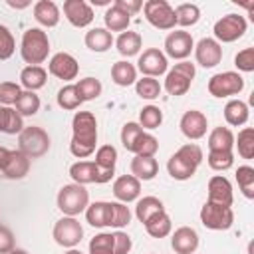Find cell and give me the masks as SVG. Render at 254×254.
Segmentation results:
<instances>
[{"instance_id":"obj_1","label":"cell","mask_w":254,"mask_h":254,"mask_svg":"<svg viewBox=\"0 0 254 254\" xmlns=\"http://www.w3.org/2000/svg\"><path fill=\"white\" fill-rule=\"evenodd\" d=\"M71 143L69 151L77 159H87L95 153L97 145V119L91 111H77L71 119Z\"/></svg>"},{"instance_id":"obj_2","label":"cell","mask_w":254,"mask_h":254,"mask_svg":"<svg viewBox=\"0 0 254 254\" xmlns=\"http://www.w3.org/2000/svg\"><path fill=\"white\" fill-rule=\"evenodd\" d=\"M202 163V149L194 143H187L177 149V153L171 155L167 161V171L175 181H187L190 179L198 165Z\"/></svg>"},{"instance_id":"obj_3","label":"cell","mask_w":254,"mask_h":254,"mask_svg":"<svg viewBox=\"0 0 254 254\" xmlns=\"http://www.w3.org/2000/svg\"><path fill=\"white\" fill-rule=\"evenodd\" d=\"M50 54V40L42 28H28L22 34L20 42V56L28 65H40L48 60Z\"/></svg>"},{"instance_id":"obj_4","label":"cell","mask_w":254,"mask_h":254,"mask_svg":"<svg viewBox=\"0 0 254 254\" xmlns=\"http://www.w3.org/2000/svg\"><path fill=\"white\" fill-rule=\"evenodd\" d=\"M58 208L64 212V216H77L79 212H85L87 204H89V192L83 185L71 183V185H64L58 192Z\"/></svg>"},{"instance_id":"obj_5","label":"cell","mask_w":254,"mask_h":254,"mask_svg":"<svg viewBox=\"0 0 254 254\" xmlns=\"http://www.w3.org/2000/svg\"><path fill=\"white\" fill-rule=\"evenodd\" d=\"M18 149L28 159H40L50 151V135L38 125L24 127L18 135Z\"/></svg>"},{"instance_id":"obj_6","label":"cell","mask_w":254,"mask_h":254,"mask_svg":"<svg viewBox=\"0 0 254 254\" xmlns=\"http://www.w3.org/2000/svg\"><path fill=\"white\" fill-rule=\"evenodd\" d=\"M194 64L190 62H179L175 64L169 71H167V77H165V89L169 95H185L189 89H190V83L194 79Z\"/></svg>"},{"instance_id":"obj_7","label":"cell","mask_w":254,"mask_h":254,"mask_svg":"<svg viewBox=\"0 0 254 254\" xmlns=\"http://www.w3.org/2000/svg\"><path fill=\"white\" fill-rule=\"evenodd\" d=\"M143 14L147 22L157 30H173L177 26L175 10L167 0H147L143 4Z\"/></svg>"},{"instance_id":"obj_8","label":"cell","mask_w":254,"mask_h":254,"mask_svg":"<svg viewBox=\"0 0 254 254\" xmlns=\"http://www.w3.org/2000/svg\"><path fill=\"white\" fill-rule=\"evenodd\" d=\"M200 222L208 230H228L234 222L232 206H222L206 200L200 208Z\"/></svg>"},{"instance_id":"obj_9","label":"cell","mask_w":254,"mask_h":254,"mask_svg":"<svg viewBox=\"0 0 254 254\" xmlns=\"http://www.w3.org/2000/svg\"><path fill=\"white\" fill-rule=\"evenodd\" d=\"M244 89V77L238 71H222L208 79V93L212 97L238 95Z\"/></svg>"},{"instance_id":"obj_10","label":"cell","mask_w":254,"mask_h":254,"mask_svg":"<svg viewBox=\"0 0 254 254\" xmlns=\"http://www.w3.org/2000/svg\"><path fill=\"white\" fill-rule=\"evenodd\" d=\"M52 236L64 248H75L83 238V228L75 216H64L54 224Z\"/></svg>"},{"instance_id":"obj_11","label":"cell","mask_w":254,"mask_h":254,"mask_svg":"<svg viewBox=\"0 0 254 254\" xmlns=\"http://www.w3.org/2000/svg\"><path fill=\"white\" fill-rule=\"evenodd\" d=\"M246 32V20L240 14H226L214 24V40L220 44H230L242 38Z\"/></svg>"},{"instance_id":"obj_12","label":"cell","mask_w":254,"mask_h":254,"mask_svg":"<svg viewBox=\"0 0 254 254\" xmlns=\"http://www.w3.org/2000/svg\"><path fill=\"white\" fill-rule=\"evenodd\" d=\"M167 67H169L167 56L159 48H147L137 60V69L145 77H159L167 73Z\"/></svg>"},{"instance_id":"obj_13","label":"cell","mask_w":254,"mask_h":254,"mask_svg":"<svg viewBox=\"0 0 254 254\" xmlns=\"http://www.w3.org/2000/svg\"><path fill=\"white\" fill-rule=\"evenodd\" d=\"M192 50H194L192 36L189 32H185V30L169 32V36L165 38V54L169 58H173V60L185 62V58H189Z\"/></svg>"},{"instance_id":"obj_14","label":"cell","mask_w":254,"mask_h":254,"mask_svg":"<svg viewBox=\"0 0 254 254\" xmlns=\"http://www.w3.org/2000/svg\"><path fill=\"white\" fill-rule=\"evenodd\" d=\"M48 71L58 77V79H64V81H71L77 77L79 73V64L77 60L71 56V54H65V52H58L52 56L50 64H48Z\"/></svg>"},{"instance_id":"obj_15","label":"cell","mask_w":254,"mask_h":254,"mask_svg":"<svg viewBox=\"0 0 254 254\" xmlns=\"http://www.w3.org/2000/svg\"><path fill=\"white\" fill-rule=\"evenodd\" d=\"M95 169H97V177L95 183L103 185L107 181H111V177L115 175V163H117V149L113 145H101L95 151Z\"/></svg>"},{"instance_id":"obj_16","label":"cell","mask_w":254,"mask_h":254,"mask_svg":"<svg viewBox=\"0 0 254 254\" xmlns=\"http://www.w3.org/2000/svg\"><path fill=\"white\" fill-rule=\"evenodd\" d=\"M181 133L190 139V141H196V139H202L206 135V127H208V121H206V115L202 111H196V109H189L183 113L181 117Z\"/></svg>"},{"instance_id":"obj_17","label":"cell","mask_w":254,"mask_h":254,"mask_svg":"<svg viewBox=\"0 0 254 254\" xmlns=\"http://www.w3.org/2000/svg\"><path fill=\"white\" fill-rule=\"evenodd\" d=\"M64 14L67 22L75 28H85L93 22V10L85 0H65L64 2Z\"/></svg>"},{"instance_id":"obj_18","label":"cell","mask_w":254,"mask_h":254,"mask_svg":"<svg viewBox=\"0 0 254 254\" xmlns=\"http://www.w3.org/2000/svg\"><path fill=\"white\" fill-rule=\"evenodd\" d=\"M194 58L196 64L202 67H214L222 60V46L214 38H202L194 46Z\"/></svg>"},{"instance_id":"obj_19","label":"cell","mask_w":254,"mask_h":254,"mask_svg":"<svg viewBox=\"0 0 254 254\" xmlns=\"http://www.w3.org/2000/svg\"><path fill=\"white\" fill-rule=\"evenodd\" d=\"M113 194L117 202H123V204L133 202L141 194V181L135 179L133 175H121L113 183Z\"/></svg>"},{"instance_id":"obj_20","label":"cell","mask_w":254,"mask_h":254,"mask_svg":"<svg viewBox=\"0 0 254 254\" xmlns=\"http://www.w3.org/2000/svg\"><path fill=\"white\" fill-rule=\"evenodd\" d=\"M208 202H214V204H222V206H232V185L226 177L222 175H214L210 181H208Z\"/></svg>"},{"instance_id":"obj_21","label":"cell","mask_w":254,"mask_h":254,"mask_svg":"<svg viewBox=\"0 0 254 254\" xmlns=\"http://www.w3.org/2000/svg\"><path fill=\"white\" fill-rule=\"evenodd\" d=\"M171 246L177 254H194L198 248V234L190 226H181L171 236Z\"/></svg>"},{"instance_id":"obj_22","label":"cell","mask_w":254,"mask_h":254,"mask_svg":"<svg viewBox=\"0 0 254 254\" xmlns=\"http://www.w3.org/2000/svg\"><path fill=\"white\" fill-rule=\"evenodd\" d=\"M30 171V159L20 151V149H10V159L4 167V177L10 181H18L24 179Z\"/></svg>"},{"instance_id":"obj_23","label":"cell","mask_w":254,"mask_h":254,"mask_svg":"<svg viewBox=\"0 0 254 254\" xmlns=\"http://www.w3.org/2000/svg\"><path fill=\"white\" fill-rule=\"evenodd\" d=\"M34 18L44 28H54L60 22V8L52 0H40L34 4Z\"/></svg>"},{"instance_id":"obj_24","label":"cell","mask_w":254,"mask_h":254,"mask_svg":"<svg viewBox=\"0 0 254 254\" xmlns=\"http://www.w3.org/2000/svg\"><path fill=\"white\" fill-rule=\"evenodd\" d=\"M159 173V163L155 157H133L131 159V175L139 181H151Z\"/></svg>"},{"instance_id":"obj_25","label":"cell","mask_w":254,"mask_h":254,"mask_svg":"<svg viewBox=\"0 0 254 254\" xmlns=\"http://www.w3.org/2000/svg\"><path fill=\"white\" fill-rule=\"evenodd\" d=\"M111 79L119 87H129L137 81V67L133 64H129L127 60L115 62L111 65Z\"/></svg>"},{"instance_id":"obj_26","label":"cell","mask_w":254,"mask_h":254,"mask_svg":"<svg viewBox=\"0 0 254 254\" xmlns=\"http://www.w3.org/2000/svg\"><path fill=\"white\" fill-rule=\"evenodd\" d=\"M141 46H143V38L141 34L137 32H131V30H125L119 34V38L115 40V48L121 56L125 58H131V56H137L141 52Z\"/></svg>"},{"instance_id":"obj_27","label":"cell","mask_w":254,"mask_h":254,"mask_svg":"<svg viewBox=\"0 0 254 254\" xmlns=\"http://www.w3.org/2000/svg\"><path fill=\"white\" fill-rule=\"evenodd\" d=\"M48 71L42 65H26L20 71V83L26 87V91H36L46 85Z\"/></svg>"},{"instance_id":"obj_28","label":"cell","mask_w":254,"mask_h":254,"mask_svg":"<svg viewBox=\"0 0 254 254\" xmlns=\"http://www.w3.org/2000/svg\"><path fill=\"white\" fill-rule=\"evenodd\" d=\"M103 22H105V30L107 32H125L131 24V16L121 10L119 6H109L105 10V16H103Z\"/></svg>"},{"instance_id":"obj_29","label":"cell","mask_w":254,"mask_h":254,"mask_svg":"<svg viewBox=\"0 0 254 254\" xmlns=\"http://www.w3.org/2000/svg\"><path fill=\"white\" fill-rule=\"evenodd\" d=\"M143 226H145V230H147V234H149V236H153V238H165V236H169V234H171L173 222H171V216L163 210V212L153 214V216H151Z\"/></svg>"},{"instance_id":"obj_30","label":"cell","mask_w":254,"mask_h":254,"mask_svg":"<svg viewBox=\"0 0 254 254\" xmlns=\"http://www.w3.org/2000/svg\"><path fill=\"white\" fill-rule=\"evenodd\" d=\"M234 135L228 127H214L208 135V151H232Z\"/></svg>"},{"instance_id":"obj_31","label":"cell","mask_w":254,"mask_h":254,"mask_svg":"<svg viewBox=\"0 0 254 254\" xmlns=\"http://www.w3.org/2000/svg\"><path fill=\"white\" fill-rule=\"evenodd\" d=\"M113 44V36L111 32H107L105 28H91L87 34H85V46L91 50V52H107Z\"/></svg>"},{"instance_id":"obj_32","label":"cell","mask_w":254,"mask_h":254,"mask_svg":"<svg viewBox=\"0 0 254 254\" xmlns=\"http://www.w3.org/2000/svg\"><path fill=\"white\" fill-rule=\"evenodd\" d=\"M69 177L73 179V183L77 185H89V183H95V177H97V169H95V163L93 161H77L69 167Z\"/></svg>"},{"instance_id":"obj_33","label":"cell","mask_w":254,"mask_h":254,"mask_svg":"<svg viewBox=\"0 0 254 254\" xmlns=\"http://www.w3.org/2000/svg\"><path fill=\"white\" fill-rule=\"evenodd\" d=\"M224 119L232 127H240L248 121V105L240 99H230L224 105Z\"/></svg>"},{"instance_id":"obj_34","label":"cell","mask_w":254,"mask_h":254,"mask_svg":"<svg viewBox=\"0 0 254 254\" xmlns=\"http://www.w3.org/2000/svg\"><path fill=\"white\" fill-rule=\"evenodd\" d=\"M85 220L95 226V228H105L107 220H109V202L105 200H95L91 204H87L85 208Z\"/></svg>"},{"instance_id":"obj_35","label":"cell","mask_w":254,"mask_h":254,"mask_svg":"<svg viewBox=\"0 0 254 254\" xmlns=\"http://www.w3.org/2000/svg\"><path fill=\"white\" fill-rule=\"evenodd\" d=\"M165 210V204L163 200H159L157 196H143L137 200V206H135V216L139 218V222H147L153 214L157 212H163Z\"/></svg>"},{"instance_id":"obj_36","label":"cell","mask_w":254,"mask_h":254,"mask_svg":"<svg viewBox=\"0 0 254 254\" xmlns=\"http://www.w3.org/2000/svg\"><path fill=\"white\" fill-rule=\"evenodd\" d=\"M56 99H58V105H60L62 109H65V111H73V109H77V107L83 103L81 97H79V93H77V87H75L73 83L64 85V87L58 91Z\"/></svg>"},{"instance_id":"obj_37","label":"cell","mask_w":254,"mask_h":254,"mask_svg":"<svg viewBox=\"0 0 254 254\" xmlns=\"http://www.w3.org/2000/svg\"><path fill=\"white\" fill-rule=\"evenodd\" d=\"M14 105L22 117H30L40 111V97L36 95V91H22Z\"/></svg>"},{"instance_id":"obj_38","label":"cell","mask_w":254,"mask_h":254,"mask_svg":"<svg viewBox=\"0 0 254 254\" xmlns=\"http://www.w3.org/2000/svg\"><path fill=\"white\" fill-rule=\"evenodd\" d=\"M131 222V210L127 204L123 202H109V220H107V226H113V228H123Z\"/></svg>"},{"instance_id":"obj_39","label":"cell","mask_w":254,"mask_h":254,"mask_svg":"<svg viewBox=\"0 0 254 254\" xmlns=\"http://www.w3.org/2000/svg\"><path fill=\"white\" fill-rule=\"evenodd\" d=\"M4 107V105H2ZM24 129V119L22 115L12 109V107H4V113H2V133H8V135H20Z\"/></svg>"},{"instance_id":"obj_40","label":"cell","mask_w":254,"mask_h":254,"mask_svg":"<svg viewBox=\"0 0 254 254\" xmlns=\"http://www.w3.org/2000/svg\"><path fill=\"white\" fill-rule=\"evenodd\" d=\"M234 145L238 147V155L242 159H252L254 157V129L244 127L238 131V137H234Z\"/></svg>"},{"instance_id":"obj_41","label":"cell","mask_w":254,"mask_h":254,"mask_svg":"<svg viewBox=\"0 0 254 254\" xmlns=\"http://www.w3.org/2000/svg\"><path fill=\"white\" fill-rule=\"evenodd\" d=\"M175 18H177V24L179 26H194L198 20H200V10L196 4H179L175 8Z\"/></svg>"},{"instance_id":"obj_42","label":"cell","mask_w":254,"mask_h":254,"mask_svg":"<svg viewBox=\"0 0 254 254\" xmlns=\"http://www.w3.org/2000/svg\"><path fill=\"white\" fill-rule=\"evenodd\" d=\"M135 91L141 99H147V101H153L161 95V83L155 79V77H141L135 81Z\"/></svg>"},{"instance_id":"obj_43","label":"cell","mask_w":254,"mask_h":254,"mask_svg":"<svg viewBox=\"0 0 254 254\" xmlns=\"http://www.w3.org/2000/svg\"><path fill=\"white\" fill-rule=\"evenodd\" d=\"M157 151H159V141H157V137H153L151 133H145V131H143V133L139 135V139L135 141L131 153H135L137 157H155Z\"/></svg>"},{"instance_id":"obj_44","label":"cell","mask_w":254,"mask_h":254,"mask_svg":"<svg viewBox=\"0 0 254 254\" xmlns=\"http://www.w3.org/2000/svg\"><path fill=\"white\" fill-rule=\"evenodd\" d=\"M75 87H77V93H79L81 101L97 99V97L101 95V89H103L101 81L95 79V77H83V79H79V81L75 83Z\"/></svg>"},{"instance_id":"obj_45","label":"cell","mask_w":254,"mask_h":254,"mask_svg":"<svg viewBox=\"0 0 254 254\" xmlns=\"http://www.w3.org/2000/svg\"><path fill=\"white\" fill-rule=\"evenodd\" d=\"M236 181L246 198H254V169L250 165H242L236 169Z\"/></svg>"},{"instance_id":"obj_46","label":"cell","mask_w":254,"mask_h":254,"mask_svg":"<svg viewBox=\"0 0 254 254\" xmlns=\"http://www.w3.org/2000/svg\"><path fill=\"white\" fill-rule=\"evenodd\" d=\"M163 123V111L157 105H147L139 113V125L143 129H157Z\"/></svg>"},{"instance_id":"obj_47","label":"cell","mask_w":254,"mask_h":254,"mask_svg":"<svg viewBox=\"0 0 254 254\" xmlns=\"http://www.w3.org/2000/svg\"><path fill=\"white\" fill-rule=\"evenodd\" d=\"M206 161L212 171H228L234 163V153L232 151H208Z\"/></svg>"},{"instance_id":"obj_48","label":"cell","mask_w":254,"mask_h":254,"mask_svg":"<svg viewBox=\"0 0 254 254\" xmlns=\"http://www.w3.org/2000/svg\"><path fill=\"white\" fill-rule=\"evenodd\" d=\"M89 254H113V236L99 232L89 240Z\"/></svg>"},{"instance_id":"obj_49","label":"cell","mask_w":254,"mask_h":254,"mask_svg":"<svg viewBox=\"0 0 254 254\" xmlns=\"http://www.w3.org/2000/svg\"><path fill=\"white\" fill-rule=\"evenodd\" d=\"M141 133H143V127L139 123H135V121H129V123L123 125V129H121V143H123V147L129 153L133 151V145H135V141L139 139Z\"/></svg>"},{"instance_id":"obj_50","label":"cell","mask_w":254,"mask_h":254,"mask_svg":"<svg viewBox=\"0 0 254 254\" xmlns=\"http://www.w3.org/2000/svg\"><path fill=\"white\" fill-rule=\"evenodd\" d=\"M14 50H16V40H14L12 32L4 24H0V62L12 58Z\"/></svg>"},{"instance_id":"obj_51","label":"cell","mask_w":254,"mask_h":254,"mask_svg":"<svg viewBox=\"0 0 254 254\" xmlns=\"http://www.w3.org/2000/svg\"><path fill=\"white\" fill-rule=\"evenodd\" d=\"M20 93H22V89L18 83H14V81H2L0 83V103L4 107L14 105L16 99L20 97Z\"/></svg>"},{"instance_id":"obj_52","label":"cell","mask_w":254,"mask_h":254,"mask_svg":"<svg viewBox=\"0 0 254 254\" xmlns=\"http://www.w3.org/2000/svg\"><path fill=\"white\" fill-rule=\"evenodd\" d=\"M234 65L240 71H254V48H244L234 56Z\"/></svg>"},{"instance_id":"obj_53","label":"cell","mask_w":254,"mask_h":254,"mask_svg":"<svg viewBox=\"0 0 254 254\" xmlns=\"http://www.w3.org/2000/svg\"><path fill=\"white\" fill-rule=\"evenodd\" d=\"M111 236H113V254H129L131 252L133 242H131V236L127 232L117 230Z\"/></svg>"},{"instance_id":"obj_54","label":"cell","mask_w":254,"mask_h":254,"mask_svg":"<svg viewBox=\"0 0 254 254\" xmlns=\"http://www.w3.org/2000/svg\"><path fill=\"white\" fill-rule=\"evenodd\" d=\"M14 250V234L8 226L0 224V254H8Z\"/></svg>"},{"instance_id":"obj_55","label":"cell","mask_w":254,"mask_h":254,"mask_svg":"<svg viewBox=\"0 0 254 254\" xmlns=\"http://www.w3.org/2000/svg\"><path fill=\"white\" fill-rule=\"evenodd\" d=\"M113 4H115V6H119L121 10H125L129 16L137 14V12L143 8V2H141V0H115Z\"/></svg>"},{"instance_id":"obj_56","label":"cell","mask_w":254,"mask_h":254,"mask_svg":"<svg viewBox=\"0 0 254 254\" xmlns=\"http://www.w3.org/2000/svg\"><path fill=\"white\" fill-rule=\"evenodd\" d=\"M8 159H10V149L0 147V171H4V167H6Z\"/></svg>"},{"instance_id":"obj_57","label":"cell","mask_w":254,"mask_h":254,"mask_svg":"<svg viewBox=\"0 0 254 254\" xmlns=\"http://www.w3.org/2000/svg\"><path fill=\"white\" fill-rule=\"evenodd\" d=\"M6 4H8L10 8H18V10H20V8H26V6H30V2H14V0H8Z\"/></svg>"},{"instance_id":"obj_58","label":"cell","mask_w":254,"mask_h":254,"mask_svg":"<svg viewBox=\"0 0 254 254\" xmlns=\"http://www.w3.org/2000/svg\"><path fill=\"white\" fill-rule=\"evenodd\" d=\"M95 6H107L109 4V0H91Z\"/></svg>"},{"instance_id":"obj_59","label":"cell","mask_w":254,"mask_h":254,"mask_svg":"<svg viewBox=\"0 0 254 254\" xmlns=\"http://www.w3.org/2000/svg\"><path fill=\"white\" fill-rule=\"evenodd\" d=\"M8 254H28L26 250H22V248H14V250H10Z\"/></svg>"},{"instance_id":"obj_60","label":"cell","mask_w":254,"mask_h":254,"mask_svg":"<svg viewBox=\"0 0 254 254\" xmlns=\"http://www.w3.org/2000/svg\"><path fill=\"white\" fill-rule=\"evenodd\" d=\"M65 254H83V252H79V250H75V248H69Z\"/></svg>"},{"instance_id":"obj_61","label":"cell","mask_w":254,"mask_h":254,"mask_svg":"<svg viewBox=\"0 0 254 254\" xmlns=\"http://www.w3.org/2000/svg\"><path fill=\"white\" fill-rule=\"evenodd\" d=\"M2 113H4V107H0V131H2Z\"/></svg>"}]
</instances>
